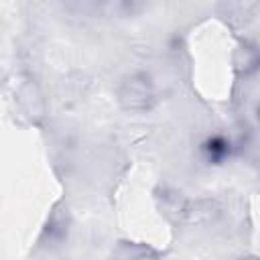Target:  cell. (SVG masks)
<instances>
[{"label":"cell","mask_w":260,"mask_h":260,"mask_svg":"<svg viewBox=\"0 0 260 260\" xmlns=\"http://www.w3.org/2000/svg\"><path fill=\"white\" fill-rule=\"evenodd\" d=\"M242 260H260V256H246V258H242Z\"/></svg>","instance_id":"8992f818"},{"label":"cell","mask_w":260,"mask_h":260,"mask_svg":"<svg viewBox=\"0 0 260 260\" xmlns=\"http://www.w3.org/2000/svg\"><path fill=\"white\" fill-rule=\"evenodd\" d=\"M65 217H67V213L65 215L61 211H55L53 213V217H51V221L47 225L49 228L47 232H49V238L51 240H57L59 242V240L65 238V234H67V221H65Z\"/></svg>","instance_id":"277c9868"},{"label":"cell","mask_w":260,"mask_h":260,"mask_svg":"<svg viewBox=\"0 0 260 260\" xmlns=\"http://www.w3.org/2000/svg\"><path fill=\"white\" fill-rule=\"evenodd\" d=\"M256 118H258V124H260V102H258V106H256Z\"/></svg>","instance_id":"5b68a950"},{"label":"cell","mask_w":260,"mask_h":260,"mask_svg":"<svg viewBox=\"0 0 260 260\" xmlns=\"http://www.w3.org/2000/svg\"><path fill=\"white\" fill-rule=\"evenodd\" d=\"M118 98H120V104L126 110L144 112V110H150L152 104L156 102V89H154V83L148 75L134 73V75H130L128 79L122 81Z\"/></svg>","instance_id":"6da1fadb"},{"label":"cell","mask_w":260,"mask_h":260,"mask_svg":"<svg viewBox=\"0 0 260 260\" xmlns=\"http://www.w3.org/2000/svg\"><path fill=\"white\" fill-rule=\"evenodd\" d=\"M234 69L238 75L248 77L260 69V47L256 45H242L234 55Z\"/></svg>","instance_id":"3957f363"},{"label":"cell","mask_w":260,"mask_h":260,"mask_svg":"<svg viewBox=\"0 0 260 260\" xmlns=\"http://www.w3.org/2000/svg\"><path fill=\"white\" fill-rule=\"evenodd\" d=\"M199 152L201 158L205 160V165L209 167H221L225 165L232 154H234V142L230 136L221 134V132H213L209 136H205L199 144Z\"/></svg>","instance_id":"7a4b0ae2"}]
</instances>
